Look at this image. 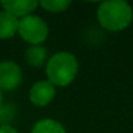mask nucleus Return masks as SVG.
<instances>
[{"label":"nucleus","instance_id":"1","mask_svg":"<svg viewBox=\"0 0 133 133\" xmlns=\"http://www.w3.org/2000/svg\"><path fill=\"white\" fill-rule=\"evenodd\" d=\"M97 17L103 29L108 31H121L132 22L133 11L124 0H108L101 3Z\"/></svg>","mask_w":133,"mask_h":133},{"label":"nucleus","instance_id":"2","mask_svg":"<svg viewBox=\"0 0 133 133\" xmlns=\"http://www.w3.org/2000/svg\"><path fill=\"white\" fill-rule=\"evenodd\" d=\"M78 72V61L71 52L55 54L46 65V75L54 86H68L73 82Z\"/></svg>","mask_w":133,"mask_h":133},{"label":"nucleus","instance_id":"3","mask_svg":"<svg viewBox=\"0 0 133 133\" xmlns=\"http://www.w3.org/2000/svg\"><path fill=\"white\" fill-rule=\"evenodd\" d=\"M17 33L29 44L41 46L48 37V26L43 21V18L30 15L21 18Z\"/></svg>","mask_w":133,"mask_h":133},{"label":"nucleus","instance_id":"4","mask_svg":"<svg viewBox=\"0 0 133 133\" xmlns=\"http://www.w3.org/2000/svg\"><path fill=\"white\" fill-rule=\"evenodd\" d=\"M21 68L15 61H0V90H13L21 84Z\"/></svg>","mask_w":133,"mask_h":133},{"label":"nucleus","instance_id":"5","mask_svg":"<svg viewBox=\"0 0 133 133\" xmlns=\"http://www.w3.org/2000/svg\"><path fill=\"white\" fill-rule=\"evenodd\" d=\"M54 98H55V86L48 80L37 81L29 91V99L37 107H44L50 104Z\"/></svg>","mask_w":133,"mask_h":133},{"label":"nucleus","instance_id":"6","mask_svg":"<svg viewBox=\"0 0 133 133\" xmlns=\"http://www.w3.org/2000/svg\"><path fill=\"white\" fill-rule=\"evenodd\" d=\"M39 5L35 0H8V2H2V7L5 12L13 15L15 17H26L30 16L31 12L37 9Z\"/></svg>","mask_w":133,"mask_h":133},{"label":"nucleus","instance_id":"7","mask_svg":"<svg viewBox=\"0 0 133 133\" xmlns=\"http://www.w3.org/2000/svg\"><path fill=\"white\" fill-rule=\"evenodd\" d=\"M18 18L13 15L2 11L0 12V39L12 38L18 31Z\"/></svg>","mask_w":133,"mask_h":133},{"label":"nucleus","instance_id":"8","mask_svg":"<svg viewBox=\"0 0 133 133\" xmlns=\"http://www.w3.org/2000/svg\"><path fill=\"white\" fill-rule=\"evenodd\" d=\"M31 133H66L61 123L54 119H42L35 123Z\"/></svg>","mask_w":133,"mask_h":133},{"label":"nucleus","instance_id":"9","mask_svg":"<svg viewBox=\"0 0 133 133\" xmlns=\"http://www.w3.org/2000/svg\"><path fill=\"white\" fill-rule=\"evenodd\" d=\"M25 59L30 65L35 66V68H41V66L46 63L47 50L42 46H31L26 50Z\"/></svg>","mask_w":133,"mask_h":133},{"label":"nucleus","instance_id":"10","mask_svg":"<svg viewBox=\"0 0 133 133\" xmlns=\"http://www.w3.org/2000/svg\"><path fill=\"white\" fill-rule=\"evenodd\" d=\"M71 2L68 0H42L39 3V5L47 11V12H52V13H60L66 11L71 7Z\"/></svg>","mask_w":133,"mask_h":133},{"label":"nucleus","instance_id":"11","mask_svg":"<svg viewBox=\"0 0 133 133\" xmlns=\"http://www.w3.org/2000/svg\"><path fill=\"white\" fill-rule=\"evenodd\" d=\"M16 115V110L13 106H2L0 107V123L3 125H9L8 123H11L15 119Z\"/></svg>","mask_w":133,"mask_h":133},{"label":"nucleus","instance_id":"12","mask_svg":"<svg viewBox=\"0 0 133 133\" xmlns=\"http://www.w3.org/2000/svg\"><path fill=\"white\" fill-rule=\"evenodd\" d=\"M0 133H18L11 125H0Z\"/></svg>","mask_w":133,"mask_h":133},{"label":"nucleus","instance_id":"13","mask_svg":"<svg viewBox=\"0 0 133 133\" xmlns=\"http://www.w3.org/2000/svg\"><path fill=\"white\" fill-rule=\"evenodd\" d=\"M3 106V93H2V90H0V107Z\"/></svg>","mask_w":133,"mask_h":133}]
</instances>
